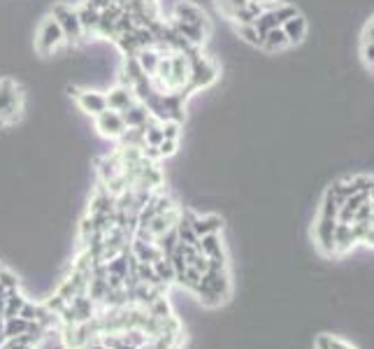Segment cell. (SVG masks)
I'll use <instances>...</instances> for the list:
<instances>
[{
    "label": "cell",
    "mask_w": 374,
    "mask_h": 349,
    "mask_svg": "<svg viewBox=\"0 0 374 349\" xmlns=\"http://www.w3.org/2000/svg\"><path fill=\"white\" fill-rule=\"evenodd\" d=\"M21 103H24V94L17 82L10 77L0 80V126H10L19 119Z\"/></svg>",
    "instance_id": "obj_1"
},
{
    "label": "cell",
    "mask_w": 374,
    "mask_h": 349,
    "mask_svg": "<svg viewBox=\"0 0 374 349\" xmlns=\"http://www.w3.org/2000/svg\"><path fill=\"white\" fill-rule=\"evenodd\" d=\"M51 17L56 19V24L60 26L65 35V42H79L84 30L79 24V17H77V7H72L70 3H63V0H58V3L51 5Z\"/></svg>",
    "instance_id": "obj_2"
},
{
    "label": "cell",
    "mask_w": 374,
    "mask_h": 349,
    "mask_svg": "<svg viewBox=\"0 0 374 349\" xmlns=\"http://www.w3.org/2000/svg\"><path fill=\"white\" fill-rule=\"evenodd\" d=\"M63 44H67L63 30H60V26L56 24V19L49 14V17L42 21V26H40V30H37V37H35L37 54L49 56V54H53V51H58Z\"/></svg>",
    "instance_id": "obj_3"
},
{
    "label": "cell",
    "mask_w": 374,
    "mask_h": 349,
    "mask_svg": "<svg viewBox=\"0 0 374 349\" xmlns=\"http://www.w3.org/2000/svg\"><path fill=\"white\" fill-rule=\"evenodd\" d=\"M96 131H101L103 138L119 140V138H124L128 126H126L124 117H121V112H114L107 108L101 112V115H96Z\"/></svg>",
    "instance_id": "obj_4"
},
{
    "label": "cell",
    "mask_w": 374,
    "mask_h": 349,
    "mask_svg": "<svg viewBox=\"0 0 374 349\" xmlns=\"http://www.w3.org/2000/svg\"><path fill=\"white\" fill-rule=\"evenodd\" d=\"M172 19H179V21H184V24L209 28V21H207V14H205V10H202L200 5L191 3V0H179V3L174 5Z\"/></svg>",
    "instance_id": "obj_5"
},
{
    "label": "cell",
    "mask_w": 374,
    "mask_h": 349,
    "mask_svg": "<svg viewBox=\"0 0 374 349\" xmlns=\"http://www.w3.org/2000/svg\"><path fill=\"white\" fill-rule=\"evenodd\" d=\"M75 101L82 108V112H86V115L96 117L101 115L103 110H107V101H105V94L103 91H79L75 89Z\"/></svg>",
    "instance_id": "obj_6"
},
{
    "label": "cell",
    "mask_w": 374,
    "mask_h": 349,
    "mask_svg": "<svg viewBox=\"0 0 374 349\" xmlns=\"http://www.w3.org/2000/svg\"><path fill=\"white\" fill-rule=\"evenodd\" d=\"M105 101H107V108L114 110V112H124L128 110L131 105L137 101L135 98V91L131 87H126V84H119V87H114L110 89L105 94Z\"/></svg>",
    "instance_id": "obj_7"
},
{
    "label": "cell",
    "mask_w": 374,
    "mask_h": 349,
    "mask_svg": "<svg viewBox=\"0 0 374 349\" xmlns=\"http://www.w3.org/2000/svg\"><path fill=\"white\" fill-rule=\"evenodd\" d=\"M288 44H300L304 37H307V19L302 17L300 12H295L293 17H288L284 24H281Z\"/></svg>",
    "instance_id": "obj_8"
},
{
    "label": "cell",
    "mask_w": 374,
    "mask_h": 349,
    "mask_svg": "<svg viewBox=\"0 0 374 349\" xmlns=\"http://www.w3.org/2000/svg\"><path fill=\"white\" fill-rule=\"evenodd\" d=\"M121 117H124V121H126V126H128V128H142V126L149 121L151 112L147 110V105H144V103L135 101V103L131 105V108L121 112Z\"/></svg>",
    "instance_id": "obj_9"
},
{
    "label": "cell",
    "mask_w": 374,
    "mask_h": 349,
    "mask_svg": "<svg viewBox=\"0 0 374 349\" xmlns=\"http://www.w3.org/2000/svg\"><path fill=\"white\" fill-rule=\"evenodd\" d=\"M191 226H193V231L198 238H202V235H209V233H219L221 229V219L214 217V215H207V217H198L191 212Z\"/></svg>",
    "instance_id": "obj_10"
},
{
    "label": "cell",
    "mask_w": 374,
    "mask_h": 349,
    "mask_svg": "<svg viewBox=\"0 0 374 349\" xmlns=\"http://www.w3.org/2000/svg\"><path fill=\"white\" fill-rule=\"evenodd\" d=\"M261 47H263L265 51H270V54H274V51H281V49L291 47V44H288V40H286V35H284V30H281V26H277V28H272V30H267V33H263Z\"/></svg>",
    "instance_id": "obj_11"
},
{
    "label": "cell",
    "mask_w": 374,
    "mask_h": 349,
    "mask_svg": "<svg viewBox=\"0 0 374 349\" xmlns=\"http://www.w3.org/2000/svg\"><path fill=\"white\" fill-rule=\"evenodd\" d=\"M77 17H79V24H82V30L86 33V30H96L98 28V19H101V10H96L94 5L86 3L82 5L77 10Z\"/></svg>",
    "instance_id": "obj_12"
},
{
    "label": "cell",
    "mask_w": 374,
    "mask_h": 349,
    "mask_svg": "<svg viewBox=\"0 0 374 349\" xmlns=\"http://www.w3.org/2000/svg\"><path fill=\"white\" fill-rule=\"evenodd\" d=\"M238 35L242 37L244 42L251 44V47H261L263 42V35L258 33L254 24H244V26H238Z\"/></svg>",
    "instance_id": "obj_13"
},
{
    "label": "cell",
    "mask_w": 374,
    "mask_h": 349,
    "mask_svg": "<svg viewBox=\"0 0 374 349\" xmlns=\"http://www.w3.org/2000/svg\"><path fill=\"white\" fill-rule=\"evenodd\" d=\"M256 3H261V5H265V10H267V7H272L274 3H277V0H256Z\"/></svg>",
    "instance_id": "obj_14"
}]
</instances>
